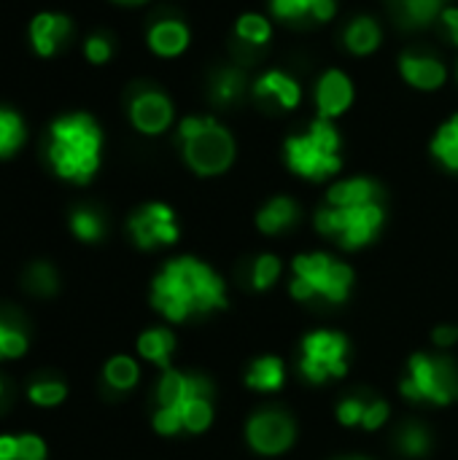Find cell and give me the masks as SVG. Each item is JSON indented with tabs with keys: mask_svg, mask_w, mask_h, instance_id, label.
I'll use <instances>...</instances> for the list:
<instances>
[{
	"mask_svg": "<svg viewBox=\"0 0 458 460\" xmlns=\"http://www.w3.org/2000/svg\"><path fill=\"white\" fill-rule=\"evenodd\" d=\"M154 307L170 321H186L189 315L227 307L224 280L197 259L170 261L154 280Z\"/></svg>",
	"mask_w": 458,
	"mask_h": 460,
	"instance_id": "cell-1",
	"label": "cell"
},
{
	"mask_svg": "<svg viewBox=\"0 0 458 460\" xmlns=\"http://www.w3.org/2000/svg\"><path fill=\"white\" fill-rule=\"evenodd\" d=\"M100 148L103 132L89 113H67L49 127L46 156L65 181L86 183L100 167Z\"/></svg>",
	"mask_w": 458,
	"mask_h": 460,
	"instance_id": "cell-2",
	"label": "cell"
},
{
	"mask_svg": "<svg viewBox=\"0 0 458 460\" xmlns=\"http://www.w3.org/2000/svg\"><path fill=\"white\" fill-rule=\"evenodd\" d=\"M184 159L197 175H219L235 159L232 135L208 116H189L178 127Z\"/></svg>",
	"mask_w": 458,
	"mask_h": 460,
	"instance_id": "cell-3",
	"label": "cell"
},
{
	"mask_svg": "<svg viewBox=\"0 0 458 460\" xmlns=\"http://www.w3.org/2000/svg\"><path fill=\"white\" fill-rule=\"evenodd\" d=\"M283 151H286V164L308 181H324L343 167L340 135L327 119H319L310 124L308 132L289 137Z\"/></svg>",
	"mask_w": 458,
	"mask_h": 460,
	"instance_id": "cell-4",
	"label": "cell"
},
{
	"mask_svg": "<svg viewBox=\"0 0 458 460\" xmlns=\"http://www.w3.org/2000/svg\"><path fill=\"white\" fill-rule=\"evenodd\" d=\"M351 283H354V272L343 261H335L327 253H310L294 259V283H292L294 299L321 296L329 302H343L348 296Z\"/></svg>",
	"mask_w": 458,
	"mask_h": 460,
	"instance_id": "cell-5",
	"label": "cell"
},
{
	"mask_svg": "<svg viewBox=\"0 0 458 460\" xmlns=\"http://www.w3.org/2000/svg\"><path fill=\"white\" fill-rule=\"evenodd\" d=\"M383 226V208L381 202L367 205H346V208H324L316 213V229L343 248H362L367 245Z\"/></svg>",
	"mask_w": 458,
	"mask_h": 460,
	"instance_id": "cell-6",
	"label": "cell"
},
{
	"mask_svg": "<svg viewBox=\"0 0 458 460\" xmlns=\"http://www.w3.org/2000/svg\"><path fill=\"white\" fill-rule=\"evenodd\" d=\"M402 394L413 402L451 404L458 399V369L448 358L418 353L410 358V372L402 383Z\"/></svg>",
	"mask_w": 458,
	"mask_h": 460,
	"instance_id": "cell-7",
	"label": "cell"
},
{
	"mask_svg": "<svg viewBox=\"0 0 458 460\" xmlns=\"http://www.w3.org/2000/svg\"><path fill=\"white\" fill-rule=\"evenodd\" d=\"M211 394V385L202 377H189L181 372L167 369L162 383H159V412L154 415V426L159 434H175L181 431V418L178 412L184 410L186 402L194 396Z\"/></svg>",
	"mask_w": 458,
	"mask_h": 460,
	"instance_id": "cell-8",
	"label": "cell"
},
{
	"mask_svg": "<svg viewBox=\"0 0 458 460\" xmlns=\"http://www.w3.org/2000/svg\"><path fill=\"white\" fill-rule=\"evenodd\" d=\"M346 337L335 332H316L302 342V372L313 383L346 375Z\"/></svg>",
	"mask_w": 458,
	"mask_h": 460,
	"instance_id": "cell-9",
	"label": "cell"
},
{
	"mask_svg": "<svg viewBox=\"0 0 458 460\" xmlns=\"http://www.w3.org/2000/svg\"><path fill=\"white\" fill-rule=\"evenodd\" d=\"M130 121L143 135H162L173 124V102L159 89H138L130 97Z\"/></svg>",
	"mask_w": 458,
	"mask_h": 460,
	"instance_id": "cell-10",
	"label": "cell"
},
{
	"mask_svg": "<svg viewBox=\"0 0 458 460\" xmlns=\"http://www.w3.org/2000/svg\"><path fill=\"white\" fill-rule=\"evenodd\" d=\"M130 232L140 248H154V245H170L178 240V226L175 216L167 205H146L138 210L130 221Z\"/></svg>",
	"mask_w": 458,
	"mask_h": 460,
	"instance_id": "cell-11",
	"label": "cell"
},
{
	"mask_svg": "<svg viewBox=\"0 0 458 460\" xmlns=\"http://www.w3.org/2000/svg\"><path fill=\"white\" fill-rule=\"evenodd\" d=\"M248 442L262 456H278L294 442V423L281 412H259L248 423Z\"/></svg>",
	"mask_w": 458,
	"mask_h": 460,
	"instance_id": "cell-12",
	"label": "cell"
},
{
	"mask_svg": "<svg viewBox=\"0 0 458 460\" xmlns=\"http://www.w3.org/2000/svg\"><path fill=\"white\" fill-rule=\"evenodd\" d=\"M354 102V84L343 70H327L319 78L316 86V105H319V119H337L343 116Z\"/></svg>",
	"mask_w": 458,
	"mask_h": 460,
	"instance_id": "cell-13",
	"label": "cell"
},
{
	"mask_svg": "<svg viewBox=\"0 0 458 460\" xmlns=\"http://www.w3.org/2000/svg\"><path fill=\"white\" fill-rule=\"evenodd\" d=\"M70 19L65 13H54V11H43L35 13L30 22V46L35 54L40 57H51L62 49V43L70 35Z\"/></svg>",
	"mask_w": 458,
	"mask_h": 460,
	"instance_id": "cell-14",
	"label": "cell"
},
{
	"mask_svg": "<svg viewBox=\"0 0 458 460\" xmlns=\"http://www.w3.org/2000/svg\"><path fill=\"white\" fill-rule=\"evenodd\" d=\"M400 73L410 86H416L421 92H435L448 78V70L440 59H435L429 54H418V51H408L400 59Z\"/></svg>",
	"mask_w": 458,
	"mask_h": 460,
	"instance_id": "cell-15",
	"label": "cell"
},
{
	"mask_svg": "<svg viewBox=\"0 0 458 460\" xmlns=\"http://www.w3.org/2000/svg\"><path fill=\"white\" fill-rule=\"evenodd\" d=\"M148 49L159 57H178L189 46V27L178 19H162L148 27Z\"/></svg>",
	"mask_w": 458,
	"mask_h": 460,
	"instance_id": "cell-16",
	"label": "cell"
},
{
	"mask_svg": "<svg viewBox=\"0 0 458 460\" xmlns=\"http://www.w3.org/2000/svg\"><path fill=\"white\" fill-rule=\"evenodd\" d=\"M254 92H256V97H262V100H275V102H278L281 108H286V111L297 108L300 100H302L300 84H297L289 73H283V70H270V73H265V75L254 84Z\"/></svg>",
	"mask_w": 458,
	"mask_h": 460,
	"instance_id": "cell-17",
	"label": "cell"
},
{
	"mask_svg": "<svg viewBox=\"0 0 458 460\" xmlns=\"http://www.w3.org/2000/svg\"><path fill=\"white\" fill-rule=\"evenodd\" d=\"M270 8L278 19H313V22H329L337 11L335 0H270Z\"/></svg>",
	"mask_w": 458,
	"mask_h": 460,
	"instance_id": "cell-18",
	"label": "cell"
},
{
	"mask_svg": "<svg viewBox=\"0 0 458 460\" xmlns=\"http://www.w3.org/2000/svg\"><path fill=\"white\" fill-rule=\"evenodd\" d=\"M378 186L367 178H351L329 189V205L332 208H346V205H367V202H381L378 199Z\"/></svg>",
	"mask_w": 458,
	"mask_h": 460,
	"instance_id": "cell-19",
	"label": "cell"
},
{
	"mask_svg": "<svg viewBox=\"0 0 458 460\" xmlns=\"http://www.w3.org/2000/svg\"><path fill=\"white\" fill-rule=\"evenodd\" d=\"M297 205L289 199V197H275L273 202H267L259 216H256V226L265 232V234H278L283 229H289L294 221H297Z\"/></svg>",
	"mask_w": 458,
	"mask_h": 460,
	"instance_id": "cell-20",
	"label": "cell"
},
{
	"mask_svg": "<svg viewBox=\"0 0 458 460\" xmlns=\"http://www.w3.org/2000/svg\"><path fill=\"white\" fill-rule=\"evenodd\" d=\"M381 27H378V22L375 19H370V16H359V19H354L351 24H348V30H346V46L354 51V54H359V57H364V54H373L378 46H381Z\"/></svg>",
	"mask_w": 458,
	"mask_h": 460,
	"instance_id": "cell-21",
	"label": "cell"
},
{
	"mask_svg": "<svg viewBox=\"0 0 458 460\" xmlns=\"http://www.w3.org/2000/svg\"><path fill=\"white\" fill-rule=\"evenodd\" d=\"M394 8L400 22L408 27H427L445 11L443 0H394Z\"/></svg>",
	"mask_w": 458,
	"mask_h": 460,
	"instance_id": "cell-22",
	"label": "cell"
},
{
	"mask_svg": "<svg viewBox=\"0 0 458 460\" xmlns=\"http://www.w3.org/2000/svg\"><path fill=\"white\" fill-rule=\"evenodd\" d=\"M27 140V129L24 121L16 111L11 108H0V159L13 156Z\"/></svg>",
	"mask_w": 458,
	"mask_h": 460,
	"instance_id": "cell-23",
	"label": "cell"
},
{
	"mask_svg": "<svg viewBox=\"0 0 458 460\" xmlns=\"http://www.w3.org/2000/svg\"><path fill=\"white\" fill-rule=\"evenodd\" d=\"M175 348V337L165 329H151L146 332L140 340H138V350L143 353V358L159 364L165 372H167V364H170V353Z\"/></svg>",
	"mask_w": 458,
	"mask_h": 460,
	"instance_id": "cell-24",
	"label": "cell"
},
{
	"mask_svg": "<svg viewBox=\"0 0 458 460\" xmlns=\"http://www.w3.org/2000/svg\"><path fill=\"white\" fill-rule=\"evenodd\" d=\"M432 154H435L448 170L458 172V113L456 116H451V119L440 127V132L435 135V140H432Z\"/></svg>",
	"mask_w": 458,
	"mask_h": 460,
	"instance_id": "cell-25",
	"label": "cell"
},
{
	"mask_svg": "<svg viewBox=\"0 0 458 460\" xmlns=\"http://www.w3.org/2000/svg\"><path fill=\"white\" fill-rule=\"evenodd\" d=\"M243 97V75L232 67H224L211 81V100L221 108L238 102Z\"/></svg>",
	"mask_w": 458,
	"mask_h": 460,
	"instance_id": "cell-26",
	"label": "cell"
},
{
	"mask_svg": "<svg viewBox=\"0 0 458 460\" xmlns=\"http://www.w3.org/2000/svg\"><path fill=\"white\" fill-rule=\"evenodd\" d=\"M246 383L256 391H278L283 385V364L278 358H259L246 375Z\"/></svg>",
	"mask_w": 458,
	"mask_h": 460,
	"instance_id": "cell-27",
	"label": "cell"
},
{
	"mask_svg": "<svg viewBox=\"0 0 458 460\" xmlns=\"http://www.w3.org/2000/svg\"><path fill=\"white\" fill-rule=\"evenodd\" d=\"M181 418V429L197 434V431H205L211 426V418H213V407H211V394L205 396H194L192 402L184 404V410L178 412Z\"/></svg>",
	"mask_w": 458,
	"mask_h": 460,
	"instance_id": "cell-28",
	"label": "cell"
},
{
	"mask_svg": "<svg viewBox=\"0 0 458 460\" xmlns=\"http://www.w3.org/2000/svg\"><path fill=\"white\" fill-rule=\"evenodd\" d=\"M235 32L248 46H265L273 35V27L262 13H243L235 24Z\"/></svg>",
	"mask_w": 458,
	"mask_h": 460,
	"instance_id": "cell-29",
	"label": "cell"
},
{
	"mask_svg": "<svg viewBox=\"0 0 458 460\" xmlns=\"http://www.w3.org/2000/svg\"><path fill=\"white\" fill-rule=\"evenodd\" d=\"M105 380H108V385H113V388H119V391L132 388V385L138 383V367H135V361L127 358V356L111 358L108 367H105Z\"/></svg>",
	"mask_w": 458,
	"mask_h": 460,
	"instance_id": "cell-30",
	"label": "cell"
},
{
	"mask_svg": "<svg viewBox=\"0 0 458 460\" xmlns=\"http://www.w3.org/2000/svg\"><path fill=\"white\" fill-rule=\"evenodd\" d=\"M70 229L78 240H86V243H94L103 237V221L92 210H76L70 216Z\"/></svg>",
	"mask_w": 458,
	"mask_h": 460,
	"instance_id": "cell-31",
	"label": "cell"
},
{
	"mask_svg": "<svg viewBox=\"0 0 458 460\" xmlns=\"http://www.w3.org/2000/svg\"><path fill=\"white\" fill-rule=\"evenodd\" d=\"M27 288L35 294H54L57 291V275L49 264H32L27 272Z\"/></svg>",
	"mask_w": 458,
	"mask_h": 460,
	"instance_id": "cell-32",
	"label": "cell"
},
{
	"mask_svg": "<svg viewBox=\"0 0 458 460\" xmlns=\"http://www.w3.org/2000/svg\"><path fill=\"white\" fill-rule=\"evenodd\" d=\"M30 399L40 407H54L65 399V385L62 383H54V380H46V383H35L30 385Z\"/></svg>",
	"mask_w": 458,
	"mask_h": 460,
	"instance_id": "cell-33",
	"label": "cell"
},
{
	"mask_svg": "<svg viewBox=\"0 0 458 460\" xmlns=\"http://www.w3.org/2000/svg\"><path fill=\"white\" fill-rule=\"evenodd\" d=\"M281 275V261L275 256H259L254 264V288H270Z\"/></svg>",
	"mask_w": 458,
	"mask_h": 460,
	"instance_id": "cell-34",
	"label": "cell"
},
{
	"mask_svg": "<svg viewBox=\"0 0 458 460\" xmlns=\"http://www.w3.org/2000/svg\"><path fill=\"white\" fill-rule=\"evenodd\" d=\"M27 350V340L19 329L0 323V358H19Z\"/></svg>",
	"mask_w": 458,
	"mask_h": 460,
	"instance_id": "cell-35",
	"label": "cell"
},
{
	"mask_svg": "<svg viewBox=\"0 0 458 460\" xmlns=\"http://www.w3.org/2000/svg\"><path fill=\"white\" fill-rule=\"evenodd\" d=\"M400 447L410 456H424L429 450V437L421 426H405L400 434Z\"/></svg>",
	"mask_w": 458,
	"mask_h": 460,
	"instance_id": "cell-36",
	"label": "cell"
},
{
	"mask_svg": "<svg viewBox=\"0 0 458 460\" xmlns=\"http://www.w3.org/2000/svg\"><path fill=\"white\" fill-rule=\"evenodd\" d=\"M84 54L92 65H105L113 54V46L105 35H89L84 43Z\"/></svg>",
	"mask_w": 458,
	"mask_h": 460,
	"instance_id": "cell-37",
	"label": "cell"
},
{
	"mask_svg": "<svg viewBox=\"0 0 458 460\" xmlns=\"http://www.w3.org/2000/svg\"><path fill=\"white\" fill-rule=\"evenodd\" d=\"M364 410H367V404H364V402H359V399H348V402H343V404H340L337 418H340V423H343V426H356V423H362Z\"/></svg>",
	"mask_w": 458,
	"mask_h": 460,
	"instance_id": "cell-38",
	"label": "cell"
},
{
	"mask_svg": "<svg viewBox=\"0 0 458 460\" xmlns=\"http://www.w3.org/2000/svg\"><path fill=\"white\" fill-rule=\"evenodd\" d=\"M46 458V447L38 437L24 434L19 437V458L16 460H43Z\"/></svg>",
	"mask_w": 458,
	"mask_h": 460,
	"instance_id": "cell-39",
	"label": "cell"
},
{
	"mask_svg": "<svg viewBox=\"0 0 458 460\" xmlns=\"http://www.w3.org/2000/svg\"><path fill=\"white\" fill-rule=\"evenodd\" d=\"M386 418H389L386 402H373V404H367V410H364L362 426H364V429H381V426L386 423Z\"/></svg>",
	"mask_w": 458,
	"mask_h": 460,
	"instance_id": "cell-40",
	"label": "cell"
},
{
	"mask_svg": "<svg viewBox=\"0 0 458 460\" xmlns=\"http://www.w3.org/2000/svg\"><path fill=\"white\" fill-rule=\"evenodd\" d=\"M440 19H443V24H445V30H448V38L458 46V8H445V11L440 13Z\"/></svg>",
	"mask_w": 458,
	"mask_h": 460,
	"instance_id": "cell-41",
	"label": "cell"
},
{
	"mask_svg": "<svg viewBox=\"0 0 458 460\" xmlns=\"http://www.w3.org/2000/svg\"><path fill=\"white\" fill-rule=\"evenodd\" d=\"M19 458V439L13 437H0V460Z\"/></svg>",
	"mask_w": 458,
	"mask_h": 460,
	"instance_id": "cell-42",
	"label": "cell"
},
{
	"mask_svg": "<svg viewBox=\"0 0 458 460\" xmlns=\"http://www.w3.org/2000/svg\"><path fill=\"white\" fill-rule=\"evenodd\" d=\"M435 342H437L440 348H451L454 342H458V329H454V326L437 329V332H435Z\"/></svg>",
	"mask_w": 458,
	"mask_h": 460,
	"instance_id": "cell-43",
	"label": "cell"
},
{
	"mask_svg": "<svg viewBox=\"0 0 458 460\" xmlns=\"http://www.w3.org/2000/svg\"><path fill=\"white\" fill-rule=\"evenodd\" d=\"M113 3H121V5H143L148 0H113Z\"/></svg>",
	"mask_w": 458,
	"mask_h": 460,
	"instance_id": "cell-44",
	"label": "cell"
},
{
	"mask_svg": "<svg viewBox=\"0 0 458 460\" xmlns=\"http://www.w3.org/2000/svg\"><path fill=\"white\" fill-rule=\"evenodd\" d=\"M0 396H3V383H0Z\"/></svg>",
	"mask_w": 458,
	"mask_h": 460,
	"instance_id": "cell-45",
	"label": "cell"
}]
</instances>
